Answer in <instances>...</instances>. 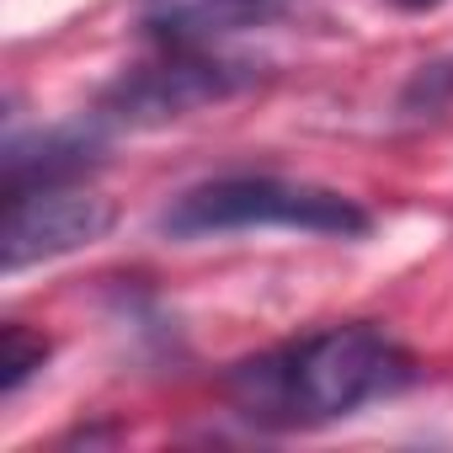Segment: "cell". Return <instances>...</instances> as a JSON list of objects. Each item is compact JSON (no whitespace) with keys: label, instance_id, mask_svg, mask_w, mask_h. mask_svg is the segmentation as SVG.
I'll return each instance as SVG.
<instances>
[{"label":"cell","instance_id":"52a82bcc","mask_svg":"<svg viewBox=\"0 0 453 453\" xmlns=\"http://www.w3.org/2000/svg\"><path fill=\"white\" fill-rule=\"evenodd\" d=\"M448 96H453V59H448V65L421 70V75L411 81V91H405V107H411V112H421V107L432 112V107H442Z\"/></svg>","mask_w":453,"mask_h":453},{"label":"cell","instance_id":"277c9868","mask_svg":"<svg viewBox=\"0 0 453 453\" xmlns=\"http://www.w3.org/2000/svg\"><path fill=\"white\" fill-rule=\"evenodd\" d=\"M118 224L112 197L86 192L75 181H54V187H22L6 192V230H0V262L6 273L70 257L96 246Z\"/></svg>","mask_w":453,"mask_h":453},{"label":"cell","instance_id":"6da1fadb","mask_svg":"<svg viewBox=\"0 0 453 453\" xmlns=\"http://www.w3.org/2000/svg\"><path fill=\"white\" fill-rule=\"evenodd\" d=\"M405 384H416V357L384 326H368V320L326 326L288 347L257 352L235 363L230 379H224L230 405L246 421L273 432L342 421L373 400L400 395Z\"/></svg>","mask_w":453,"mask_h":453},{"label":"cell","instance_id":"3957f363","mask_svg":"<svg viewBox=\"0 0 453 453\" xmlns=\"http://www.w3.org/2000/svg\"><path fill=\"white\" fill-rule=\"evenodd\" d=\"M257 81L251 65L241 59H219L208 49H171L155 65H139L128 75H118L91 123H112V128H160L176 118H192L213 102H230L235 91H246Z\"/></svg>","mask_w":453,"mask_h":453},{"label":"cell","instance_id":"7a4b0ae2","mask_svg":"<svg viewBox=\"0 0 453 453\" xmlns=\"http://www.w3.org/2000/svg\"><path fill=\"white\" fill-rule=\"evenodd\" d=\"M160 230L171 241L235 235V230H304V235L357 241L373 230V219L336 187L283 181V176H213L165 203Z\"/></svg>","mask_w":453,"mask_h":453},{"label":"cell","instance_id":"8992f818","mask_svg":"<svg viewBox=\"0 0 453 453\" xmlns=\"http://www.w3.org/2000/svg\"><path fill=\"white\" fill-rule=\"evenodd\" d=\"M43 363H49V336L22 320H6V331H0V389L17 395Z\"/></svg>","mask_w":453,"mask_h":453},{"label":"cell","instance_id":"ba28073f","mask_svg":"<svg viewBox=\"0 0 453 453\" xmlns=\"http://www.w3.org/2000/svg\"><path fill=\"white\" fill-rule=\"evenodd\" d=\"M395 6H405V12H426V6H437V0H395Z\"/></svg>","mask_w":453,"mask_h":453},{"label":"cell","instance_id":"5b68a950","mask_svg":"<svg viewBox=\"0 0 453 453\" xmlns=\"http://www.w3.org/2000/svg\"><path fill=\"white\" fill-rule=\"evenodd\" d=\"M299 0H139V27L165 49H208L246 27L278 22Z\"/></svg>","mask_w":453,"mask_h":453}]
</instances>
